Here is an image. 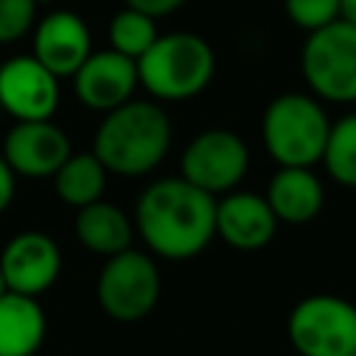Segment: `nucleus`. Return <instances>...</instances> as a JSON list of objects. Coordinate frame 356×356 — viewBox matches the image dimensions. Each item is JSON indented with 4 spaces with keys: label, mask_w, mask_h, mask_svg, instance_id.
<instances>
[{
    "label": "nucleus",
    "mask_w": 356,
    "mask_h": 356,
    "mask_svg": "<svg viewBox=\"0 0 356 356\" xmlns=\"http://www.w3.org/2000/svg\"><path fill=\"white\" fill-rule=\"evenodd\" d=\"M214 50L211 44L189 31L159 33L147 53L136 61L139 86L167 103L197 97L214 78Z\"/></svg>",
    "instance_id": "obj_3"
},
{
    "label": "nucleus",
    "mask_w": 356,
    "mask_h": 356,
    "mask_svg": "<svg viewBox=\"0 0 356 356\" xmlns=\"http://www.w3.org/2000/svg\"><path fill=\"white\" fill-rule=\"evenodd\" d=\"M134 220L108 200H95L75 214V236L78 242L97 253V256H114L131 248L134 242Z\"/></svg>",
    "instance_id": "obj_17"
},
{
    "label": "nucleus",
    "mask_w": 356,
    "mask_h": 356,
    "mask_svg": "<svg viewBox=\"0 0 356 356\" xmlns=\"http://www.w3.org/2000/svg\"><path fill=\"white\" fill-rule=\"evenodd\" d=\"M217 236L234 250H261L278 231V217L259 192H225L217 200Z\"/></svg>",
    "instance_id": "obj_14"
},
{
    "label": "nucleus",
    "mask_w": 356,
    "mask_h": 356,
    "mask_svg": "<svg viewBox=\"0 0 356 356\" xmlns=\"http://www.w3.org/2000/svg\"><path fill=\"white\" fill-rule=\"evenodd\" d=\"M58 97V78L33 53L11 56L0 64V106L14 122L53 120Z\"/></svg>",
    "instance_id": "obj_9"
},
{
    "label": "nucleus",
    "mask_w": 356,
    "mask_h": 356,
    "mask_svg": "<svg viewBox=\"0 0 356 356\" xmlns=\"http://www.w3.org/2000/svg\"><path fill=\"white\" fill-rule=\"evenodd\" d=\"M172 122L159 100H136L103 114L92 153L103 161L111 175L136 178L153 172L170 153Z\"/></svg>",
    "instance_id": "obj_2"
},
{
    "label": "nucleus",
    "mask_w": 356,
    "mask_h": 356,
    "mask_svg": "<svg viewBox=\"0 0 356 356\" xmlns=\"http://www.w3.org/2000/svg\"><path fill=\"white\" fill-rule=\"evenodd\" d=\"M14 189H17V175H14V170L8 167L6 156L0 153V214L11 206V200H14Z\"/></svg>",
    "instance_id": "obj_24"
},
{
    "label": "nucleus",
    "mask_w": 356,
    "mask_h": 356,
    "mask_svg": "<svg viewBox=\"0 0 356 356\" xmlns=\"http://www.w3.org/2000/svg\"><path fill=\"white\" fill-rule=\"evenodd\" d=\"M36 3H39V6H42V3H50V0H36Z\"/></svg>",
    "instance_id": "obj_27"
},
{
    "label": "nucleus",
    "mask_w": 356,
    "mask_h": 356,
    "mask_svg": "<svg viewBox=\"0 0 356 356\" xmlns=\"http://www.w3.org/2000/svg\"><path fill=\"white\" fill-rule=\"evenodd\" d=\"M78 100L92 111H111L134 97L139 86L136 61L117 50H92V56L72 75Z\"/></svg>",
    "instance_id": "obj_12"
},
{
    "label": "nucleus",
    "mask_w": 356,
    "mask_h": 356,
    "mask_svg": "<svg viewBox=\"0 0 356 356\" xmlns=\"http://www.w3.org/2000/svg\"><path fill=\"white\" fill-rule=\"evenodd\" d=\"M320 161L325 164L328 178H334L339 186L356 189V111L331 122Z\"/></svg>",
    "instance_id": "obj_19"
},
{
    "label": "nucleus",
    "mask_w": 356,
    "mask_h": 356,
    "mask_svg": "<svg viewBox=\"0 0 356 356\" xmlns=\"http://www.w3.org/2000/svg\"><path fill=\"white\" fill-rule=\"evenodd\" d=\"M159 36V28H156V17L145 14V11H136L131 6H125L122 11H117L108 22V44L111 50L139 61L147 47L156 42Z\"/></svg>",
    "instance_id": "obj_20"
},
{
    "label": "nucleus",
    "mask_w": 356,
    "mask_h": 356,
    "mask_svg": "<svg viewBox=\"0 0 356 356\" xmlns=\"http://www.w3.org/2000/svg\"><path fill=\"white\" fill-rule=\"evenodd\" d=\"M186 0H125V6H131V8H136V11H145V14H150V17H167V14H172V11H178L181 6H184Z\"/></svg>",
    "instance_id": "obj_23"
},
{
    "label": "nucleus",
    "mask_w": 356,
    "mask_h": 356,
    "mask_svg": "<svg viewBox=\"0 0 356 356\" xmlns=\"http://www.w3.org/2000/svg\"><path fill=\"white\" fill-rule=\"evenodd\" d=\"M0 153L6 156L14 175L53 178L72 153V145L53 120H25L8 128Z\"/></svg>",
    "instance_id": "obj_10"
},
{
    "label": "nucleus",
    "mask_w": 356,
    "mask_h": 356,
    "mask_svg": "<svg viewBox=\"0 0 356 356\" xmlns=\"http://www.w3.org/2000/svg\"><path fill=\"white\" fill-rule=\"evenodd\" d=\"M339 19L356 25V0H339Z\"/></svg>",
    "instance_id": "obj_25"
},
{
    "label": "nucleus",
    "mask_w": 356,
    "mask_h": 356,
    "mask_svg": "<svg viewBox=\"0 0 356 356\" xmlns=\"http://www.w3.org/2000/svg\"><path fill=\"white\" fill-rule=\"evenodd\" d=\"M264 197L278 222L303 225L323 211L325 189L312 167H278L267 184Z\"/></svg>",
    "instance_id": "obj_15"
},
{
    "label": "nucleus",
    "mask_w": 356,
    "mask_h": 356,
    "mask_svg": "<svg viewBox=\"0 0 356 356\" xmlns=\"http://www.w3.org/2000/svg\"><path fill=\"white\" fill-rule=\"evenodd\" d=\"M300 72L317 100L356 103V25L334 19L306 33L300 47Z\"/></svg>",
    "instance_id": "obj_5"
},
{
    "label": "nucleus",
    "mask_w": 356,
    "mask_h": 356,
    "mask_svg": "<svg viewBox=\"0 0 356 356\" xmlns=\"http://www.w3.org/2000/svg\"><path fill=\"white\" fill-rule=\"evenodd\" d=\"M33 56L56 78H72L92 56V33L75 11H47L33 25Z\"/></svg>",
    "instance_id": "obj_13"
},
{
    "label": "nucleus",
    "mask_w": 356,
    "mask_h": 356,
    "mask_svg": "<svg viewBox=\"0 0 356 356\" xmlns=\"http://www.w3.org/2000/svg\"><path fill=\"white\" fill-rule=\"evenodd\" d=\"M284 11L295 28L312 33L339 19V0H284Z\"/></svg>",
    "instance_id": "obj_21"
},
{
    "label": "nucleus",
    "mask_w": 356,
    "mask_h": 356,
    "mask_svg": "<svg viewBox=\"0 0 356 356\" xmlns=\"http://www.w3.org/2000/svg\"><path fill=\"white\" fill-rule=\"evenodd\" d=\"M106 175H108V170L103 167V161L92 150L70 153L67 161L53 175L56 197L64 206L83 209V206H89V203H95V200L103 197V192H106Z\"/></svg>",
    "instance_id": "obj_18"
},
{
    "label": "nucleus",
    "mask_w": 356,
    "mask_h": 356,
    "mask_svg": "<svg viewBox=\"0 0 356 356\" xmlns=\"http://www.w3.org/2000/svg\"><path fill=\"white\" fill-rule=\"evenodd\" d=\"M161 295V273L150 253L128 248L106 259L97 275V303L117 323L147 317Z\"/></svg>",
    "instance_id": "obj_7"
},
{
    "label": "nucleus",
    "mask_w": 356,
    "mask_h": 356,
    "mask_svg": "<svg viewBox=\"0 0 356 356\" xmlns=\"http://www.w3.org/2000/svg\"><path fill=\"white\" fill-rule=\"evenodd\" d=\"M47 337V317L36 298L6 292L0 298V356H33Z\"/></svg>",
    "instance_id": "obj_16"
},
{
    "label": "nucleus",
    "mask_w": 356,
    "mask_h": 356,
    "mask_svg": "<svg viewBox=\"0 0 356 356\" xmlns=\"http://www.w3.org/2000/svg\"><path fill=\"white\" fill-rule=\"evenodd\" d=\"M8 292V286H6V278H3V270H0V298Z\"/></svg>",
    "instance_id": "obj_26"
},
{
    "label": "nucleus",
    "mask_w": 356,
    "mask_h": 356,
    "mask_svg": "<svg viewBox=\"0 0 356 356\" xmlns=\"http://www.w3.org/2000/svg\"><path fill=\"white\" fill-rule=\"evenodd\" d=\"M289 345L300 356H350L356 353V303L339 295H309L286 317Z\"/></svg>",
    "instance_id": "obj_6"
},
{
    "label": "nucleus",
    "mask_w": 356,
    "mask_h": 356,
    "mask_svg": "<svg viewBox=\"0 0 356 356\" xmlns=\"http://www.w3.org/2000/svg\"><path fill=\"white\" fill-rule=\"evenodd\" d=\"M0 270L8 292L39 298L61 273V250L53 236L42 231H22L11 236L0 253Z\"/></svg>",
    "instance_id": "obj_11"
},
{
    "label": "nucleus",
    "mask_w": 356,
    "mask_h": 356,
    "mask_svg": "<svg viewBox=\"0 0 356 356\" xmlns=\"http://www.w3.org/2000/svg\"><path fill=\"white\" fill-rule=\"evenodd\" d=\"M331 120L323 103L306 92L273 97L261 117V139L278 167H314L323 159Z\"/></svg>",
    "instance_id": "obj_4"
},
{
    "label": "nucleus",
    "mask_w": 356,
    "mask_h": 356,
    "mask_svg": "<svg viewBox=\"0 0 356 356\" xmlns=\"http://www.w3.org/2000/svg\"><path fill=\"white\" fill-rule=\"evenodd\" d=\"M217 197L186 178H156L136 200L134 228L159 259L184 261L209 248L217 236Z\"/></svg>",
    "instance_id": "obj_1"
},
{
    "label": "nucleus",
    "mask_w": 356,
    "mask_h": 356,
    "mask_svg": "<svg viewBox=\"0 0 356 356\" xmlns=\"http://www.w3.org/2000/svg\"><path fill=\"white\" fill-rule=\"evenodd\" d=\"M39 3L36 0H0V44L19 42L33 31Z\"/></svg>",
    "instance_id": "obj_22"
},
{
    "label": "nucleus",
    "mask_w": 356,
    "mask_h": 356,
    "mask_svg": "<svg viewBox=\"0 0 356 356\" xmlns=\"http://www.w3.org/2000/svg\"><path fill=\"white\" fill-rule=\"evenodd\" d=\"M350 356H356V353H350Z\"/></svg>",
    "instance_id": "obj_28"
},
{
    "label": "nucleus",
    "mask_w": 356,
    "mask_h": 356,
    "mask_svg": "<svg viewBox=\"0 0 356 356\" xmlns=\"http://www.w3.org/2000/svg\"><path fill=\"white\" fill-rule=\"evenodd\" d=\"M250 167L245 139L228 128H209L189 139L181 153V178L209 195H225L239 186Z\"/></svg>",
    "instance_id": "obj_8"
}]
</instances>
